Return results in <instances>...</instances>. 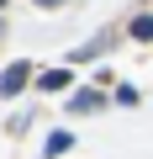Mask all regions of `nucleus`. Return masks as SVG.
<instances>
[{
    "label": "nucleus",
    "instance_id": "nucleus-1",
    "mask_svg": "<svg viewBox=\"0 0 153 159\" xmlns=\"http://www.w3.org/2000/svg\"><path fill=\"white\" fill-rule=\"evenodd\" d=\"M27 80H32V69H27V64H11L6 74H0V96H21Z\"/></svg>",
    "mask_w": 153,
    "mask_h": 159
},
{
    "label": "nucleus",
    "instance_id": "nucleus-2",
    "mask_svg": "<svg viewBox=\"0 0 153 159\" xmlns=\"http://www.w3.org/2000/svg\"><path fill=\"white\" fill-rule=\"evenodd\" d=\"M95 106H100L95 90H74V96H69V111H74V117H79V111H95Z\"/></svg>",
    "mask_w": 153,
    "mask_h": 159
},
{
    "label": "nucleus",
    "instance_id": "nucleus-3",
    "mask_svg": "<svg viewBox=\"0 0 153 159\" xmlns=\"http://www.w3.org/2000/svg\"><path fill=\"white\" fill-rule=\"evenodd\" d=\"M69 148H74V138H69V133H48V154H53V159H58V154H69Z\"/></svg>",
    "mask_w": 153,
    "mask_h": 159
},
{
    "label": "nucleus",
    "instance_id": "nucleus-4",
    "mask_svg": "<svg viewBox=\"0 0 153 159\" xmlns=\"http://www.w3.org/2000/svg\"><path fill=\"white\" fill-rule=\"evenodd\" d=\"M63 85H69V69H48L42 74V90H63Z\"/></svg>",
    "mask_w": 153,
    "mask_h": 159
},
{
    "label": "nucleus",
    "instance_id": "nucleus-5",
    "mask_svg": "<svg viewBox=\"0 0 153 159\" xmlns=\"http://www.w3.org/2000/svg\"><path fill=\"white\" fill-rule=\"evenodd\" d=\"M132 37H137V43H153V16H137V21H132Z\"/></svg>",
    "mask_w": 153,
    "mask_h": 159
},
{
    "label": "nucleus",
    "instance_id": "nucleus-6",
    "mask_svg": "<svg viewBox=\"0 0 153 159\" xmlns=\"http://www.w3.org/2000/svg\"><path fill=\"white\" fill-rule=\"evenodd\" d=\"M37 6H63V0H37Z\"/></svg>",
    "mask_w": 153,
    "mask_h": 159
},
{
    "label": "nucleus",
    "instance_id": "nucleus-7",
    "mask_svg": "<svg viewBox=\"0 0 153 159\" xmlns=\"http://www.w3.org/2000/svg\"><path fill=\"white\" fill-rule=\"evenodd\" d=\"M0 11H6V0H0Z\"/></svg>",
    "mask_w": 153,
    "mask_h": 159
},
{
    "label": "nucleus",
    "instance_id": "nucleus-8",
    "mask_svg": "<svg viewBox=\"0 0 153 159\" xmlns=\"http://www.w3.org/2000/svg\"><path fill=\"white\" fill-rule=\"evenodd\" d=\"M0 32H6V21H0Z\"/></svg>",
    "mask_w": 153,
    "mask_h": 159
}]
</instances>
